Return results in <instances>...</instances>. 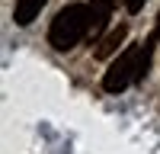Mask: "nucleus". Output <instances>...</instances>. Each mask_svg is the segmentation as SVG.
Instances as JSON below:
<instances>
[{
  "mask_svg": "<svg viewBox=\"0 0 160 154\" xmlns=\"http://www.w3.org/2000/svg\"><path fill=\"white\" fill-rule=\"evenodd\" d=\"M154 45H157L154 38H148V42H138V45H128V48L118 51L112 58V64L106 68V74H102V90L106 93H122L131 84H138L151 71Z\"/></svg>",
  "mask_w": 160,
  "mask_h": 154,
  "instance_id": "nucleus-1",
  "label": "nucleus"
},
{
  "mask_svg": "<svg viewBox=\"0 0 160 154\" xmlns=\"http://www.w3.org/2000/svg\"><path fill=\"white\" fill-rule=\"evenodd\" d=\"M90 35V7L87 3H68L58 10L48 29V45L55 51H71Z\"/></svg>",
  "mask_w": 160,
  "mask_h": 154,
  "instance_id": "nucleus-2",
  "label": "nucleus"
},
{
  "mask_svg": "<svg viewBox=\"0 0 160 154\" xmlns=\"http://www.w3.org/2000/svg\"><path fill=\"white\" fill-rule=\"evenodd\" d=\"M90 38H99L109 26V16H112V7L115 0H90Z\"/></svg>",
  "mask_w": 160,
  "mask_h": 154,
  "instance_id": "nucleus-3",
  "label": "nucleus"
},
{
  "mask_svg": "<svg viewBox=\"0 0 160 154\" xmlns=\"http://www.w3.org/2000/svg\"><path fill=\"white\" fill-rule=\"evenodd\" d=\"M125 35H128V26L125 23H118L115 29H109V32L99 38V45H96V58H112L115 51H118V45L125 42Z\"/></svg>",
  "mask_w": 160,
  "mask_h": 154,
  "instance_id": "nucleus-4",
  "label": "nucleus"
},
{
  "mask_svg": "<svg viewBox=\"0 0 160 154\" xmlns=\"http://www.w3.org/2000/svg\"><path fill=\"white\" fill-rule=\"evenodd\" d=\"M45 3L48 0H16V7H13V23L16 26H29L38 13H42Z\"/></svg>",
  "mask_w": 160,
  "mask_h": 154,
  "instance_id": "nucleus-5",
  "label": "nucleus"
},
{
  "mask_svg": "<svg viewBox=\"0 0 160 154\" xmlns=\"http://www.w3.org/2000/svg\"><path fill=\"white\" fill-rule=\"evenodd\" d=\"M144 3H148V0H125V10H128V13H141Z\"/></svg>",
  "mask_w": 160,
  "mask_h": 154,
  "instance_id": "nucleus-6",
  "label": "nucleus"
},
{
  "mask_svg": "<svg viewBox=\"0 0 160 154\" xmlns=\"http://www.w3.org/2000/svg\"><path fill=\"white\" fill-rule=\"evenodd\" d=\"M154 42H160V13H157V23H154V32H151Z\"/></svg>",
  "mask_w": 160,
  "mask_h": 154,
  "instance_id": "nucleus-7",
  "label": "nucleus"
}]
</instances>
